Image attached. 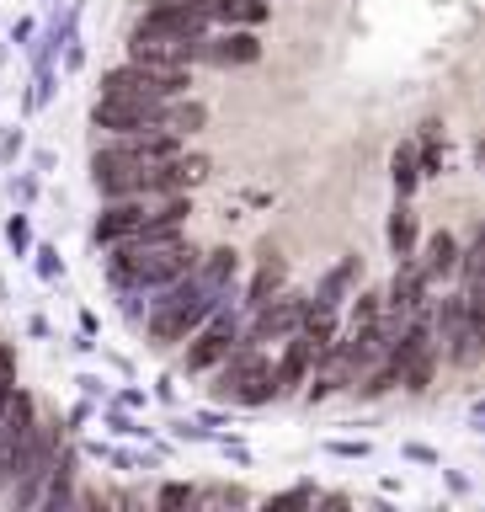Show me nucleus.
<instances>
[{
    "mask_svg": "<svg viewBox=\"0 0 485 512\" xmlns=\"http://www.w3.org/2000/svg\"><path fill=\"white\" fill-rule=\"evenodd\" d=\"M422 283H427V272L422 267H406V278H395V288H390V310H416V299H422Z\"/></svg>",
    "mask_w": 485,
    "mask_h": 512,
    "instance_id": "obj_13",
    "label": "nucleus"
},
{
    "mask_svg": "<svg viewBox=\"0 0 485 512\" xmlns=\"http://www.w3.org/2000/svg\"><path fill=\"white\" fill-rule=\"evenodd\" d=\"M459 267V246H454V235H432V256H427V278H448V272Z\"/></svg>",
    "mask_w": 485,
    "mask_h": 512,
    "instance_id": "obj_14",
    "label": "nucleus"
},
{
    "mask_svg": "<svg viewBox=\"0 0 485 512\" xmlns=\"http://www.w3.org/2000/svg\"><path fill=\"white\" fill-rule=\"evenodd\" d=\"M155 112H160V102H144V96H112V91H102V102H96L91 123H96V128H112V134H134V128H155Z\"/></svg>",
    "mask_w": 485,
    "mask_h": 512,
    "instance_id": "obj_3",
    "label": "nucleus"
},
{
    "mask_svg": "<svg viewBox=\"0 0 485 512\" xmlns=\"http://www.w3.org/2000/svg\"><path fill=\"white\" fill-rule=\"evenodd\" d=\"M96 171V187L107 192V198H139V192H160V160L128 150V144H112L91 160Z\"/></svg>",
    "mask_w": 485,
    "mask_h": 512,
    "instance_id": "obj_1",
    "label": "nucleus"
},
{
    "mask_svg": "<svg viewBox=\"0 0 485 512\" xmlns=\"http://www.w3.org/2000/svg\"><path fill=\"white\" fill-rule=\"evenodd\" d=\"M198 54L203 59H214V64H251L256 54H262V43L251 38V32H230V38H219V43H198Z\"/></svg>",
    "mask_w": 485,
    "mask_h": 512,
    "instance_id": "obj_10",
    "label": "nucleus"
},
{
    "mask_svg": "<svg viewBox=\"0 0 485 512\" xmlns=\"http://www.w3.org/2000/svg\"><path fill=\"white\" fill-rule=\"evenodd\" d=\"M219 395H230V400H246V406H262V400L278 395V384H272V368H262L246 352V358H235L230 368H224V379H219Z\"/></svg>",
    "mask_w": 485,
    "mask_h": 512,
    "instance_id": "obj_4",
    "label": "nucleus"
},
{
    "mask_svg": "<svg viewBox=\"0 0 485 512\" xmlns=\"http://www.w3.org/2000/svg\"><path fill=\"white\" fill-rule=\"evenodd\" d=\"M320 352H326V347H320V342H315L310 331H299L294 342H288V352H283V363L272 368V384H278V390H294V384H299L304 374H310V363L320 358Z\"/></svg>",
    "mask_w": 485,
    "mask_h": 512,
    "instance_id": "obj_7",
    "label": "nucleus"
},
{
    "mask_svg": "<svg viewBox=\"0 0 485 512\" xmlns=\"http://www.w3.org/2000/svg\"><path fill=\"white\" fill-rule=\"evenodd\" d=\"M208 22H230V27H256L267 22V0H214Z\"/></svg>",
    "mask_w": 485,
    "mask_h": 512,
    "instance_id": "obj_11",
    "label": "nucleus"
},
{
    "mask_svg": "<svg viewBox=\"0 0 485 512\" xmlns=\"http://www.w3.org/2000/svg\"><path fill=\"white\" fill-rule=\"evenodd\" d=\"M230 342H235V331H230V320H219V326H208L198 342H192L187 352V368H214L219 358H230Z\"/></svg>",
    "mask_w": 485,
    "mask_h": 512,
    "instance_id": "obj_9",
    "label": "nucleus"
},
{
    "mask_svg": "<svg viewBox=\"0 0 485 512\" xmlns=\"http://www.w3.org/2000/svg\"><path fill=\"white\" fill-rule=\"evenodd\" d=\"M182 502H192L187 486H166V491H160V507H182Z\"/></svg>",
    "mask_w": 485,
    "mask_h": 512,
    "instance_id": "obj_19",
    "label": "nucleus"
},
{
    "mask_svg": "<svg viewBox=\"0 0 485 512\" xmlns=\"http://www.w3.org/2000/svg\"><path fill=\"white\" fill-rule=\"evenodd\" d=\"M144 27L171 32V38H203L208 16L192 11V6H171V0H150V6H144Z\"/></svg>",
    "mask_w": 485,
    "mask_h": 512,
    "instance_id": "obj_6",
    "label": "nucleus"
},
{
    "mask_svg": "<svg viewBox=\"0 0 485 512\" xmlns=\"http://www.w3.org/2000/svg\"><path fill=\"white\" fill-rule=\"evenodd\" d=\"M299 315H304V304H299V299H288V304H278V310H267L262 320H256V342H267V336L288 331V326H294Z\"/></svg>",
    "mask_w": 485,
    "mask_h": 512,
    "instance_id": "obj_15",
    "label": "nucleus"
},
{
    "mask_svg": "<svg viewBox=\"0 0 485 512\" xmlns=\"http://www.w3.org/2000/svg\"><path fill=\"white\" fill-rule=\"evenodd\" d=\"M203 118H208V112H203L198 102H176V107L160 102V112H155V128H166V134L182 139V134H192V128H203Z\"/></svg>",
    "mask_w": 485,
    "mask_h": 512,
    "instance_id": "obj_12",
    "label": "nucleus"
},
{
    "mask_svg": "<svg viewBox=\"0 0 485 512\" xmlns=\"http://www.w3.org/2000/svg\"><path fill=\"white\" fill-rule=\"evenodd\" d=\"M198 43L203 38H171V32L139 27L134 43H128V59L134 64H187V59H198Z\"/></svg>",
    "mask_w": 485,
    "mask_h": 512,
    "instance_id": "obj_5",
    "label": "nucleus"
},
{
    "mask_svg": "<svg viewBox=\"0 0 485 512\" xmlns=\"http://www.w3.org/2000/svg\"><path fill=\"white\" fill-rule=\"evenodd\" d=\"M144 224H150V214H144L139 203H112L102 219H96V240L102 246H118V240H134Z\"/></svg>",
    "mask_w": 485,
    "mask_h": 512,
    "instance_id": "obj_8",
    "label": "nucleus"
},
{
    "mask_svg": "<svg viewBox=\"0 0 485 512\" xmlns=\"http://www.w3.org/2000/svg\"><path fill=\"white\" fill-rule=\"evenodd\" d=\"M390 246H395V256H411V246H416V219H411V208H395V219H390Z\"/></svg>",
    "mask_w": 485,
    "mask_h": 512,
    "instance_id": "obj_16",
    "label": "nucleus"
},
{
    "mask_svg": "<svg viewBox=\"0 0 485 512\" xmlns=\"http://www.w3.org/2000/svg\"><path fill=\"white\" fill-rule=\"evenodd\" d=\"M416 176H422V171H416V155L400 150V155H395V187H400V198H406V192L416 187Z\"/></svg>",
    "mask_w": 485,
    "mask_h": 512,
    "instance_id": "obj_17",
    "label": "nucleus"
},
{
    "mask_svg": "<svg viewBox=\"0 0 485 512\" xmlns=\"http://www.w3.org/2000/svg\"><path fill=\"white\" fill-rule=\"evenodd\" d=\"M214 310V299L208 294H166V299H155V310H150V331L160 336V342H182V336L198 326V320Z\"/></svg>",
    "mask_w": 485,
    "mask_h": 512,
    "instance_id": "obj_2",
    "label": "nucleus"
},
{
    "mask_svg": "<svg viewBox=\"0 0 485 512\" xmlns=\"http://www.w3.org/2000/svg\"><path fill=\"white\" fill-rule=\"evenodd\" d=\"M11 384H16L11 379V352L0 347V411H6V400H11Z\"/></svg>",
    "mask_w": 485,
    "mask_h": 512,
    "instance_id": "obj_18",
    "label": "nucleus"
}]
</instances>
